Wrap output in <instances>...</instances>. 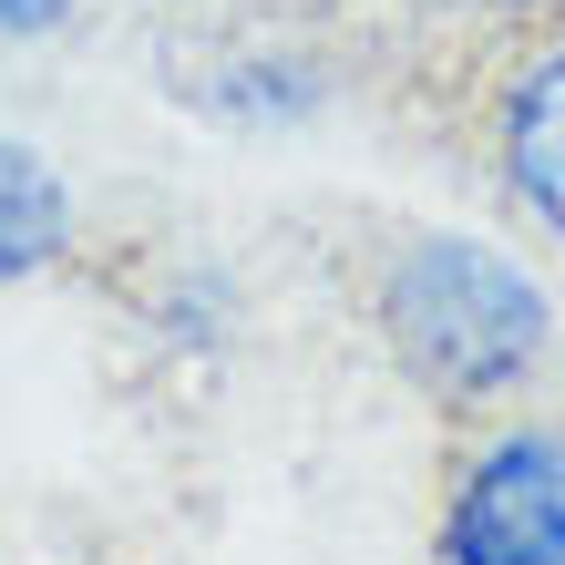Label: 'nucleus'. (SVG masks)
Segmentation results:
<instances>
[{"instance_id":"obj_1","label":"nucleus","mask_w":565,"mask_h":565,"mask_svg":"<svg viewBox=\"0 0 565 565\" xmlns=\"http://www.w3.org/2000/svg\"><path fill=\"white\" fill-rule=\"evenodd\" d=\"M371 319H381L391 360H402V381L422 402H443L452 422L524 391L555 350L545 288L483 237H412L371 288Z\"/></svg>"},{"instance_id":"obj_2","label":"nucleus","mask_w":565,"mask_h":565,"mask_svg":"<svg viewBox=\"0 0 565 565\" xmlns=\"http://www.w3.org/2000/svg\"><path fill=\"white\" fill-rule=\"evenodd\" d=\"M443 565H565V431L514 422L452 473Z\"/></svg>"},{"instance_id":"obj_3","label":"nucleus","mask_w":565,"mask_h":565,"mask_svg":"<svg viewBox=\"0 0 565 565\" xmlns=\"http://www.w3.org/2000/svg\"><path fill=\"white\" fill-rule=\"evenodd\" d=\"M493 164H504L514 206L535 216L545 237H565V42L535 52L504 83V104H493Z\"/></svg>"},{"instance_id":"obj_4","label":"nucleus","mask_w":565,"mask_h":565,"mask_svg":"<svg viewBox=\"0 0 565 565\" xmlns=\"http://www.w3.org/2000/svg\"><path fill=\"white\" fill-rule=\"evenodd\" d=\"M73 247V185L52 175V154L0 145V278H42Z\"/></svg>"},{"instance_id":"obj_5","label":"nucleus","mask_w":565,"mask_h":565,"mask_svg":"<svg viewBox=\"0 0 565 565\" xmlns=\"http://www.w3.org/2000/svg\"><path fill=\"white\" fill-rule=\"evenodd\" d=\"M83 0H0V42H42V31H62Z\"/></svg>"},{"instance_id":"obj_6","label":"nucleus","mask_w":565,"mask_h":565,"mask_svg":"<svg viewBox=\"0 0 565 565\" xmlns=\"http://www.w3.org/2000/svg\"><path fill=\"white\" fill-rule=\"evenodd\" d=\"M483 11H545V0H483Z\"/></svg>"}]
</instances>
